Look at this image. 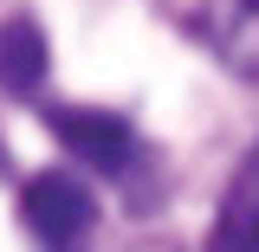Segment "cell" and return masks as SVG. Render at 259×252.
<instances>
[{"mask_svg": "<svg viewBox=\"0 0 259 252\" xmlns=\"http://www.w3.org/2000/svg\"><path fill=\"white\" fill-rule=\"evenodd\" d=\"M52 78V45L32 13H13L0 26V91L7 97H39Z\"/></svg>", "mask_w": 259, "mask_h": 252, "instance_id": "obj_5", "label": "cell"}, {"mask_svg": "<svg viewBox=\"0 0 259 252\" xmlns=\"http://www.w3.org/2000/svg\"><path fill=\"white\" fill-rule=\"evenodd\" d=\"M207 252H259V142L233 162L207 226Z\"/></svg>", "mask_w": 259, "mask_h": 252, "instance_id": "obj_4", "label": "cell"}, {"mask_svg": "<svg viewBox=\"0 0 259 252\" xmlns=\"http://www.w3.org/2000/svg\"><path fill=\"white\" fill-rule=\"evenodd\" d=\"M46 129H52V142H65V149L84 162V168H97V175H123L130 156H136L130 117L97 110V104H52V110H46Z\"/></svg>", "mask_w": 259, "mask_h": 252, "instance_id": "obj_2", "label": "cell"}, {"mask_svg": "<svg viewBox=\"0 0 259 252\" xmlns=\"http://www.w3.org/2000/svg\"><path fill=\"white\" fill-rule=\"evenodd\" d=\"M188 32L233 78L259 84V0H194L188 7Z\"/></svg>", "mask_w": 259, "mask_h": 252, "instance_id": "obj_3", "label": "cell"}, {"mask_svg": "<svg viewBox=\"0 0 259 252\" xmlns=\"http://www.w3.org/2000/svg\"><path fill=\"white\" fill-rule=\"evenodd\" d=\"M0 168H7V142H0Z\"/></svg>", "mask_w": 259, "mask_h": 252, "instance_id": "obj_6", "label": "cell"}, {"mask_svg": "<svg viewBox=\"0 0 259 252\" xmlns=\"http://www.w3.org/2000/svg\"><path fill=\"white\" fill-rule=\"evenodd\" d=\"M20 220H26V233L39 246H78L97 226V194L65 168H39L20 188Z\"/></svg>", "mask_w": 259, "mask_h": 252, "instance_id": "obj_1", "label": "cell"}]
</instances>
